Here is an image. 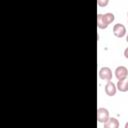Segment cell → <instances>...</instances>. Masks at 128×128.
Returning a JSON list of instances; mask_svg holds the SVG:
<instances>
[{
  "label": "cell",
  "mask_w": 128,
  "mask_h": 128,
  "mask_svg": "<svg viewBox=\"0 0 128 128\" xmlns=\"http://www.w3.org/2000/svg\"><path fill=\"white\" fill-rule=\"evenodd\" d=\"M116 91H117L116 85L112 81H108L105 85V93L108 96H114L116 94Z\"/></svg>",
  "instance_id": "6"
},
{
  "label": "cell",
  "mask_w": 128,
  "mask_h": 128,
  "mask_svg": "<svg viewBox=\"0 0 128 128\" xmlns=\"http://www.w3.org/2000/svg\"><path fill=\"white\" fill-rule=\"evenodd\" d=\"M98 75H99L100 79L106 80L107 82L112 80V71H111V69L109 67H102V68H100Z\"/></svg>",
  "instance_id": "3"
},
{
  "label": "cell",
  "mask_w": 128,
  "mask_h": 128,
  "mask_svg": "<svg viewBox=\"0 0 128 128\" xmlns=\"http://www.w3.org/2000/svg\"><path fill=\"white\" fill-rule=\"evenodd\" d=\"M109 4V0H98L97 1V5L99 7H105Z\"/></svg>",
  "instance_id": "9"
},
{
  "label": "cell",
  "mask_w": 128,
  "mask_h": 128,
  "mask_svg": "<svg viewBox=\"0 0 128 128\" xmlns=\"http://www.w3.org/2000/svg\"><path fill=\"white\" fill-rule=\"evenodd\" d=\"M126 41H127V42H128V34H127V35H126Z\"/></svg>",
  "instance_id": "12"
},
{
  "label": "cell",
  "mask_w": 128,
  "mask_h": 128,
  "mask_svg": "<svg viewBox=\"0 0 128 128\" xmlns=\"http://www.w3.org/2000/svg\"><path fill=\"white\" fill-rule=\"evenodd\" d=\"M113 34L118 37V38H122L126 35V27L121 24V23H117L113 26Z\"/></svg>",
  "instance_id": "4"
},
{
  "label": "cell",
  "mask_w": 128,
  "mask_h": 128,
  "mask_svg": "<svg viewBox=\"0 0 128 128\" xmlns=\"http://www.w3.org/2000/svg\"><path fill=\"white\" fill-rule=\"evenodd\" d=\"M124 128H128V121L125 123V127H124Z\"/></svg>",
  "instance_id": "11"
},
{
  "label": "cell",
  "mask_w": 128,
  "mask_h": 128,
  "mask_svg": "<svg viewBox=\"0 0 128 128\" xmlns=\"http://www.w3.org/2000/svg\"><path fill=\"white\" fill-rule=\"evenodd\" d=\"M110 118L109 116V111L106 108L103 107H99L97 109V120L99 123H106L108 121V119Z\"/></svg>",
  "instance_id": "2"
},
{
  "label": "cell",
  "mask_w": 128,
  "mask_h": 128,
  "mask_svg": "<svg viewBox=\"0 0 128 128\" xmlns=\"http://www.w3.org/2000/svg\"><path fill=\"white\" fill-rule=\"evenodd\" d=\"M115 76L118 80H124L128 76V69L125 66H118L115 69Z\"/></svg>",
  "instance_id": "5"
},
{
  "label": "cell",
  "mask_w": 128,
  "mask_h": 128,
  "mask_svg": "<svg viewBox=\"0 0 128 128\" xmlns=\"http://www.w3.org/2000/svg\"><path fill=\"white\" fill-rule=\"evenodd\" d=\"M116 87L120 92H127L128 91V78L124 80H118Z\"/></svg>",
  "instance_id": "7"
},
{
  "label": "cell",
  "mask_w": 128,
  "mask_h": 128,
  "mask_svg": "<svg viewBox=\"0 0 128 128\" xmlns=\"http://www.w3.org/2000/svg\"><path fill=\"white\" fill-rule=\"evenodd\" d=\"M124 56H125V58H127V59H128V47L124 50Z\"/></svg>",
  "instance_id": "10"
},
{
  "label": "cell",
  "mask_w": 128,
  "mask_h": 128,
  "mask_svg": "<svg viewBox=\"0 0 128 128\" xmlns=\"http://www.w3.org/2000/svg\"><path fill=\"white\" fill-rule=\"evenodd\" d=\"M127 16H128V13H127Z\"/></svg>",
  "instance_id": "13"
},
{
  "label": "cell",
  "mask_w": 128,
  "mask_h": 128,
  "mask_svg": "<svg viewBox=\"0 0 128 128\" xmlns=\"http://www.w3.org/2000/svg\"><path fill=\"white\" fill-rule=\"evenodd\" d=\"M104 128H119V121L114 117H110L108 121L104 123Z\"/></svg>",
  "instance_id": "8"
},
{
  "label": "cell",
  "mask_w": 128,
  "mask_h": 128,
  "mask_svg": "<svg viewBox=\"0 0 128 128\" xmlns=\"http://www.w3.org/2000/svg\"><path fill=\"white\" fill-rule=\"evenodd\" d=\"M115 19V16L111 12H107L105 14L97 15V26L99 29H106L109 24H111Z\"/></svg>",
  "instance_id": "1"
}]
</instances>
